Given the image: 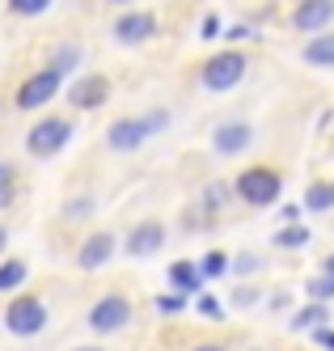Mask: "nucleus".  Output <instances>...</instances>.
<instances>
[{
    "mask_svg": "<svg viewBox=\"0 0 334 351\" xmlns=\"http://www.w3.org/2000/svg\"><path fill=\"white\" fill-rule=\"evenodd\" d=\"M161 241H165V229L148 220V224H140V229H132V237H127V254H132V258H148V254L161 250Z\"/></svg>",
    "mask_w": 334,
    "mask_h": 351,
    "instance_id": "obj_8",
    "label": "nucleus"
},
{
    "mask_svg": "<svg viewBox=\"0 0 334 351\" xmlns=\"http://www.w3.org/2000/svg\"><path fill=\"white\" fill-rule=\"evenodd\" d=\"M68 97H72V106L89 110V106H102L110 97V85H106V77H85V81H76L68 89Z\"/></svg>",
    "mask_w": 334,
    "mask_h": 351,
    "instance_id": "obj_9",
    "label": "nucleus"
},
{
    "mask_svg": "<svg viewBox=\"0 0 334 351\" xmlns=\"http://www.w3.org/2000/svg\"><path fill=\"white\" fill-rule=\"evenodd\" d=\"M309 296H313V300H330V296H334V275H330V271H326V280H313V284H309Z\"/></svg>",
    "mask_w": 334,
    "mask_h": 351,
    "instance_id": "obj_21",
    "label": "nucleus"
},
{
    "mask_svg": "<svg viewBox=\"0 0 334 351\" xmlns=\"http://www.w3.org/2000/svg\"><path fill=\"white\" fill-rule=\"evenodd\" d=\"M199 309H203V313H208V317H220V305H216V300H212V296H203V300H199Z\"/></svg>",
    "mask_w": 334,
    "mask_h": 351,
    "instance_id": "obj_26",
    "label": "nucleus"
},
{
    "mask_svg": "<svg viewBox=\"0 0 334 351\" xmlns=\"http://www.w3.org/2000/svg\"><path fill=\"white\" fill-rule=\"evenodd\" d=\"M152 132V123L148 119H119L110 123V132H106V144L115 148V153H127V148H140Z\"/></svg>",
    "mask_w": 334,
    "mask_h": 351,
    "instance_id": "obj_7",
    "label": "nucleus"
},
{
    "mask_svg": "<svg viewBox=\"0 0 334 351\" xmlns=\"http://www.w3.org/2000/svg\"><path fill=\"white\" fill-rule=\"evenodd\" d=\"M305 241H309V224H292V229H284V233H279L275 237V245H305Z\"/></svg>",
    "mask_w": 334,
    "mask_h": 351,
    "instance_id": "obj_19",
    "label": "nucleus"
},
{
    "mask_svg": "<svg viewBox=\"0 0 334 351\" xmlns=\"http://www.w3.org/2000/svg\"><path fill=\"white\" fill-rule=\"evenodd\" d=\"M292 326H296V330H318V326H326V309H322V305L300 309V313L292 317Z\"/></svg>",
    "mask_w": 334,
    "mask_h": 351,
    "instance_id": "obj_17",
    "label": "nucleus"
},
{
    "mask_svg": "<svg viewBox=\"0 0 334 351\" xmlns=\"http://www.w3.org/2000/svg\"><path fill=\"white\" fill-rule=\"evenodd\" d=\"M81 351H97V347H81Z\"/></svg>",
    "mask_w": 334,
    "mask_h": 351,
    "instance_id": "obj_32",
    "label": "nucleus"
},
{
    "mask_svg": "<svg viewBox=\"0 0 334 351\" xmlns=\"http://www.w3.org/2000/svg\"><path fill=\"white\" fill-rule=\"evenodd\" d=\"M68 140H72V123L68 119H43L38 128L25 136V148H30L34 157H56Z\"/></svg>",
    "mask_w": 334,
    "mask_h": 351,
    "instance_id": "obj_1",
    "label": "nucleus"
},
{
    "mask_svg": "<svg viewBox=\"0 0 334 351\" xmlns=\"http://www.w3.org/2000/svg\"><path fill=\"white\" fill-rule=\"evenodd\" d=\"M127 317H132V305H127L123 296H102L97 305L89 309V326H93L97 335L119 330V326H127Z\"/></svg>",
    "mask_w": 334,
    "mask_h": 351,
    "instance_id": "obj_5",
    "label": "nucleus"
},
{
    "mask_svg": "<svg viewBox=\"0 0 334 351\" xmlns=\"http://www.w3.org/2000/svg\"><path fill=\"white\" fill-rule=\"evenodd\" d=\"M21 280H25V263H5V267H0V292L17 288Z\"/></svg>",
    "mask_w": 334,
    "mask_h": 351,
    "instance_id": "obj_18",
    "label": "nucleus"
},
{
    "mask_svg": "<svg viewBox=\"0 0 334 351\" xmlns=\"http://www.w3.org/2000/svg\"><path fill=\"white\" fill-rule=\"evenodd\" d=\"M326 21H334V0H305L292 17V26L296 30H322Z\"/></svg>",
    "mask_w": 334,
    "mask_h": 351,
    "instance_id": "obj_10",
    "label": "nucleus"
},
{
    "mask_svg": "<svg viewBox=\"0 0 334 351\" xmlns=\"http://www.w3.org/2000/svg\"><path fill=\"white\" fill-rule=\"evenodd\" d=\"M76 60H81V51H76V47H60V51H56V64H51V68L64 77L68 68H76Z\"/></svg>",
    "mask_w": 334,
    "mask_h": 351,
    "instance_id": "obj_20",
    "label": "nucleus"
},
{
    "mask_svg": "<svg viewBox=\"0 0 334 351\" xmlns=\"http://www.w3.org/2000/svg\"><path fill=\"white\" fill-rule=\"evenodd\" d=\"M318 343H322V347H330V351H334V335H330V330H322V335H318Z\"/></svg>",
    "mask_w": 334,
    "mask_h": 351,
    "instance_id": "obj_28",
    "label": "nucleus"
},
{
    "mask_svg": "<svg viewBox=\"0 0 334 351\" xmlns=\"http://www.w3.org/2000/svg\"><path fill=\"white\" fill-rule=\"evenodd\" d=\"M9 330L13 335H38L43 326H47V309H43V300L38 296H17L13 305H9Z\"/></svg>",
    "mask_w": 334,
    "mask_h": 351,
    "instance_id": "obj_4",
    "label": "nucleus"
},
{
    "mask_svg": "<svg viewBox=\"0 0 334 351\" xmlns=\"http://www.w3.org/2000/svg\"><path fill=\"white\" fill-rule=\"evenodd\" d=\"M250 128L246 123H220L216 128V136H212V144H216V153H224V157H233V153H241V148L250 144Z\"/></svg>",
    "mask_w": 334,
    "mask_h": 351,
    "instance_id": "obj_11",
    "label": "nucleus"
},
{
    "mask_svg": "<svg viewBox=\"0 0 334 351\" xmlns=\"http://www.w3.org/2000/svg\"><path fill=\"white\" fill-rule=\"evenodd\" d=\"M9 5H13V13H43L51 0H9Z\"/></svg>",
    "mask_w": 334,
    "mask_h": 351,
    "instance_id": "obj_23",
    "label": "nucleus"
},
{
    "mask_svg": "<svg viewBox=\"0 0 334 351\" xmlns=\"http://www.w3.org/2000/svg\"><path fill=\"white\" fill-rule=\"evenodd\" d=\"M305 208H309V212H326V208H334V186H330V182L309 186V195H305Z\"/></svg>",
    "mask_w": 334,
    "mask_h": 351,
    "instance_id": "obj_15",
    "label": "nucleus"
},
{
    "mask_svg": "<svg viewBox=\"0 0 334 351\" xmlns=\"http://www.w3.org/2000/svg\"><path fill=\"white\" fill-rule=\"evenodd\" d=\"M157 309H161V313H178V309H182V296H161Z\"/></svg>",
    "mask_w": 334,
    "mask_h": 351,
    "instance_id": "obj_25",
    "label": "nucleus"
},
{
    "mask_svg": "<svg viewBox=\"0 0 334 351\" xmlns=\"http://www.w3.org/2000/svg\"><path fill=\"white\" fill-rule=\"evenodd\" d=\"M110 254H115V237H110V233H93V237L81 245V267H85V271H97Z\"/></svg>",
    "mask_w": 334,
    "mask_h": 351,
    "instance_id": "obj_13",
    "label": "nucleus"
},
{
    "mask_svg": "<svg viewBox=\"0 0 334 351\" xmlns=\"http://www.w3.org/2000/svg\"><path fill=\"white\" fill-rule=\"evenodd\" d=\"M326 271H330V275H334V254H330V258H326Z\"/></svg>",
    "mask_w": 334,
    "mask_h": 351,
    "instance_id": "obj_29",
    "label": "nucleus"
},
{
    "mask_svg": "<svg viewBox=\"0 0 334 351\" xmlns=\"http://www.w3.org/2000/svg\"><path fill=\"white\" fill-rule=\"evenodd\" d=\"M305 60H309V64H318V68H330V64H334V34H322V38H313L309 47H305Z\"/></svg>",
    "mask_w": 334,
    "mask_h": 351,
    "instance_id": "obj_14",
    "label": "nucleus"
},
{
    "mask_svg": "<svg viewBox=\"0 0 334 351\" xmlns=\"http://www.w3.org/2000/svg\"><path fill=\"white\" fill-rule=\"evenodd\" d=\"M9 186H13V169H9V165H0V208H5L9 199H13V191H9Z\"/></svg>",
    "mask_w": 334,
    "mask_h": 351,
    "instance_id": "obj_22",
    "label": "nucleus"
},
{
    "mask_svg": "<svg viewBox=\"0 0 334 351\" xmlns=\"http://www.w3.org/2000/svg\"><path fill=\"white\" fill-rule=\"evenodd\" d=\"M241 72H246V56L220 51V56L208 60V68H203V85L216 89V93H224V89H233V85L241 81Z\"/></svg>",
    "mask_w": 334,
    "mask_h": 351,
    "instance_id": "obj_2",
    "label": "nucleus"
},
{
    "mask_svg": "<svg viewBox=\"0 0 334 351\" xmlns=\"http://www.w3.org/2000/svg\"><path fill=\"white\" fill-rule=\"evenodd\" d=\"M0 250H5V224H0Z\"/></svg>",
    "mask_w": 334,
    "mask_h": 351,
    "instance_id": "obj_30",
    "label": "nucleus"
},
{
    "mask_svg": "<svg viewBox=\"0 0 334 351\" xmlns=\"http://www.w3.org/2000/svg\"><path fill=\"white\" fill-rule=\"evenodd\" d=\"M56 89H60V72L47 68V72H38V77H30V81L21 85L17 106H21V110H34V106H43V102H51V97H56Z\"/></svg>",
    "mask_w": 334,
    "mask_h": 351,
    "instance_id": "obj_6",
    "label": "nucleus"
},
{
    "mask_svg": "<svg viewBox=\"0 0 334 351\" xmlns=\"http://www.w3.org/2000/svg\"><path fill=\"white\" fill-rule=\"evenodd\" d=\"M199 271H203V275H220V271H224V254H208Z\"/></svg>",
    "mask_w": 334,
    "mask_h": 351,
    "instance_id": "obj_24",
    "label": "nucleus"
},
{
    "mask_svg": "<svg viewBox=\"0 0 334 351\" xmlns=\"http://www.w3.org/2000/svg\"><path fill=\"white\" fill-rule=\"evenodd\" d=\"M203 38H216L220 34V26H216V17H208V21H203V30H199Z\"/></svg>",
    "mask_w": 334,
    "mask_h": 351,
    "instance_id": "obj_27",
    "label": "nucleus"
},
{
    "mask_svg": "<svg viewBox=\"0 0 334 351\" xmlns=\"http://www.w3.org/2000/svg\"><path fill=\"white\" fill-rule=\"evenodd\" d=\"M199 275H203V271H195L191 263H174V267H169V280L182 288V292H195V288H199Z\"/></svg>",
    "mask_w": 334,
    "mask_h": 351,
    "instance_id": "obj_16",
    "label": "nucleus"
},
{
    "mask_svg": "<svg viewBox=\"0 0 334 351\" xmlns=\"http://www.w3.org/2000/svg\"><path fill=\"white\" fill-rule=\"evenodd\" d=\"M152 17L148 13H127V17H119L115 21V34H119V43H144V38H152Z\"/></svg>",
    "mask_w": 334,
    "mask_h": 351,
    "instance_id": "obj_12",
    "label": "nucleus"
},
{
    "mask_svg": "<svg viewBox=\"0 0 334 351\" xmlns=\"http://www.w3.org/2000/svg\"><path fill=\"white\" fill-rule=\"evenodd\" d=\"M195 351H220V347H195Z\"/></svg>",
    "mask_w": 334,
    "mask_h": 351,
    "instance_id": "obj_31",
    "label": "nucleus"
},
{
    "mask_svg": "<svg viewBox=\"0 0 334 351\" xmlns=\"http://www.w3.org/2000/svg\"><path fill=\"white\" fill-rule=\"evenodd\" d=\"M237 191H241L246 204L267 208V204L279 199V173H271V169H246L241 178H237Z\"/></svg>",
    "mask_w": 334,
    "mask_h": 351,
    "instance_id": "obj_3",
    "label": "nucleus"
}]
</instances>
